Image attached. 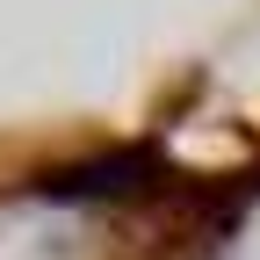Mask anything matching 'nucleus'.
<instances>
[{
  "label": "nucleus",
  "mask_w": 260,
  "mask_h": 260,
  "mask_svg": "<svg viewBox=\"0 0 260 260\" xmlns=\"http://www.w3.org/2000/svg\"><path fill=\"white\" fill-rule=\"evenodd\" d=\"M159 181V159L123 145V152H102V159H73V167H58L37 181L44 203H65V210H87V203H130V195H145Z\"/></svg>",
  "instance_id": "f257e3e1"
}]
</instances>
